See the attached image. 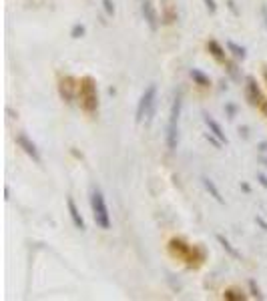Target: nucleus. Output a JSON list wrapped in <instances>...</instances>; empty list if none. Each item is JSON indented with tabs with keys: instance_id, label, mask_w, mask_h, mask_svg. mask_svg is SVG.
Masks as SVG:
<instances>
[{
	"instance_id": "a211bd4d",
	"label": "nucleus",
	"mask_w": 267,
	"mask_h": 301,
	"mask_svg": "<svg viewBox=\"0 0 267 301\" xmlns=\"http://www.w3.org/2000/svg\"><path fill=\"white\" fill-rule=\"evenodd\" d=\"M83 34H85V26H83V24H75L73 30H71V36H73V38H81Z\"/></svg>"
},
{
	"instance_id": "f257e3e1",
	"label": "nucleus",
	"mask_w": 267,
	"mask_h": 301,
	"mask_svg": "<svg viewBox=\"0 0 267 301\" xmlns=\"http://www.w3.org/2000/svg\"><path fill=\"white\" fill-rule=\"evenodd\" d=\"M90 207H92V217H94V223L100 227V229H109L111 227V215H109V207H106V201H104V195L98 187H92L90 189Z\"/></svg>"
},
{
	"instance_id": "9d476101",
	"label": "nucleus",
	"mask_w": 267,
	"mask_h": 301,
	"mask_svg": "<svg viewBox=\"0 0 267 301\" xmlns=\"http://www.w3.org/2000/svg\"><path fill=\"white\" fill-rule=\"evenodd\" d=\"M205 125L209 127V131L213 133V135H215L217 139H221L223 143H227V137H225V133H223V129H221V125L215 121V119H213V117H209V115H205Z\"/></svg>"
},
{
	"instance_id": "0eeeda50",
	"label": "nucleus",
	"mask_w": 267,
	"mask_h": 301,
	"mask_svg": "<svg viewBox=\"0 0 267 301\" xmlns=\"http://www.w3.org/2000/svg\"><path fill=\"white\" fill-rule=\"evenodd\" d=\"M59 90H61V96L71 103V100L75 98V92L79 90V84L73 76H63L61 82H59Z\"/></svg>"
},
{
	"instance_id": "20e7f679",
	"label": "nucleus",
	"mask_w": 267,
	"mask_h": 301,
	"mask_svg": "<svg viewBox=\"0 0 267 301\" xmlns=\"http://www.w3.org/2000/svg\"><path fill=\"white\" fill-rule=\"evenodd\" d=\"M79 94H81V105H83L85 111H89V113L96 111V107H98L96 84H94V80L90 76L81 78V82H79Z\"/></svg>"
},
{
	"instance_id": "9b49d317",
	"label": "nucleus",
	"mask_w": 267,
	"mask_h": 301,
	"mask_svg": "<svg viewBox=\"0 0 267 301\" xmlns=\"http://www.w3.org/2000/svg\"><path fill=\"white\" fill-rule=\"evenodd\" d=\"M67 205H69V215H71L75 227L83 231V229H85V221H83V217H81V213H79V209H77V205H75V201H73V199H67Z\"/></svg>"
},
{
	"instance_id": "f3484780",
	"label": "nucleus",
	"mask_w": 267,
	"mask_h": 301,
	"mask_svg": "<svg viewBox=\"0 0 267 301\" xmlns=\"http://www.w3.org/2000/svg\"><path fill=\"white\" fill-rule=\"evenodd\" d=\"M223 297H225V299H229V301H243V299H245V295H243V293H239V291H235V289L225 291V293H223Z\"/></svg>"
},
{
	"instance_id": "6e6552de",
	"label": "nucleus",
	"mask_w": 267,
	"mask_h": 301,
	"mask_svg": "<svg viewBox=\"0 0 267 301\" xmlns=\"http://www.w3.org/2000/svg\"><path fill=\"white\" fill-rule=\"evenodd\" d=\"M141 10H143V16H145L147 24L151 26V30H157V26H159V16H157V10H155V6H153L151 0H143Z\"/></svg>"
},
{
	"instance_id": "f8f14e48",
	"label": "nucleus",
	"mask_w": 267,
	"mask_h": 301,
	"mask_svg": "<svg viewBox=\"0 0 267 301\" xmlns=\"http://www.w3.org/2000/svg\"><path fill=\"white\" fill-rule=\"evenodd\" d=\"M201 181H203V187L207 189V193H209V195H211L213 199H215V201H217V203H223V197H221V193H219V189H217V185H215V183H213V181H211L209 177H203Z\"/></svg>"
},
{
	"instance_id": "423d86ee",
	"label": "nucleus",
	"mask_w": 267,
	"mask_h": 301,
	"mask_svg": "<svg viewBox=\"0 0 267 301\" xmlns=\"http://www.w3.org/2000/svg\"><path fill=\"white\" fill-rule=\"evenodd\" d=\"M16 143H18V147L24 150V153L32 159V161H36V163H40V155H38V149H36V145L24 135V133H18L16 135Z\"/></svg>"
},
{
	"instance_id": "f03ea898",
	"label": "nucleus",
	"mask_w": 267,
	"mask_h": 301,
	"mask_svg": "<svg viewBox=\"0 0 267 301\" xmlns=\"http://www.w3.org/2000/svg\"><path fill=\"white\" fill-rule=\"evenodd\" d=\"M181 107H183V96L181 92L175 94L173 105H171V115H169V125H167V147L169 150H175L179 145V117H181Z\"/></svg>"
},
{
	"instance_id": "39448f33",
	"label": "nucleus",
	"mask_w": 267,
	"mask_h": 301,
	"mask_svg": "<svg viewBox=\"0 0 267 301\" xmlns=\"http://www.w3.org/2000/svg\"><path fill=\"white\" fill-rule=\"evenodd\" d=\"M169 251H171V255L175 257H181V259H191V253H193V247L187 245L183 239H171L169 243Z\"/></svg>"
},
{
	"instance_id": "dca6fc26",
	"label": "nucleus",
	"mask_w": 267,
	"mask_h": 301,
	"mask_svg": "<svg viewBox=\"0 0 267 301\" xmlns=\"http://www.w3.org/2000/svg\"><path fill=\"white\" fill-rule=\"evenodd\" d=\"M217 241H219V243L223 245V249L227 251V253H229L231 257H239V253H237V251L233 249V245H231V243H229V241H227V239H225L223 235H217Z\"/></svg>"
},
{
	"instance_id": "412c9836",
	"label": "nucleus",
	"mask_w": 267,
	"mask_h": 301,
	"mask_svg": "<svg viewBox=\"0 0 267 301\" xmlns=\"http://www.w3.org/2000/svg\"><path fill=\"white\" fill-rule=\"evenodd\" d=\"M205 4H207V8H209V12H215V10H217L215 0H205Z\"/></svg>"
},
{
	"instance_id": "4be33fe9",
	"label": "nucleus",
	"mask_w": 267,
	"mask_h": 301,
	"mask_svg": "<svg viewBox=\"0 0 267 301\" xmlns=\"http://www.w3.org/2000/svg\"><path fill=\"white\" fill-rule=\"evenodd\" d=\"M257 179H259V183H261V185L267 189V175H257Z\"/></svg>"
},
{
	"instance_id": "7ed1b4c3",
	"label": "nucleus",
	"mask_w": 267,
	"mask_h": 301,
	"mask_svg": "<svg viewBox=\"0 0 267 301\" xmlns=\"http://www.w3.org/2000/svg\"><path fill=\"white\" fill-rule=\"evenodd\" d=\"M155 105H157V86L155 84H149L145 88V92L141 94V100H139V107H137V123H151L153 115H155Z\"/></svg>"
},
{
	"instance_id": "393cba45",
	"label": "nucleus",
	"mask_w": 267,
	"mask_h": 301,
	"mask_svg": "<svg viewBox=\"0 0 267 301\" xmlns=\"http://www.w3.org/2000/svg\"><path fill=\"white\" fill-rule=\"evenodd\" d=\"M257 223H259V225H261V227H263V229H265V231H267V223H265V221H263V219H261V217H257Z\"/></svg>"
},
{
	"instance_id": "5701e85b",
	"label": "nucleus",
	"mask_w": 267,
	"mask_h": 301,
	"mask_svg": "<svg viewBox=\"0 0 267 301\" xmlns=\"http://www.w3.org/2000/svg\"><path fill=\"white\" fill-rule=\"evenodd\" d=\"M259 109H261V111H263V115L267 117V100H265V98H263V103L259 105Z\"/></svg>"
},
{
	"instance_id": "4468645a",
	"label": "nucleus",
	"mask_w": 267,
	"mask_h": 301,
	"mask_svg": "<svg viewBox=\"0 0 267 301\" xmlns=\"http://www.w3.org/2000/svg\"><path fill=\"white\" fill-rule=\"evenodd\" d=\"M227 48H229V53H231L235 59H241V61H243V59L247 57L245 48H243V46H239V44H237V42H233V40H229V42H227Z\"/></svg>"
},
{
	"instance_id": "aec40b11",
	"label": "nucleus",
	"mask_w": 267,
	"mask_h": 301,
	"mask_svg": "<svg viewBox=\"0 0 267 301\" xmlns=\"http://www.w3.org/2000/svg\"><path fill=\"white\" fill-rule=\"evenodd\" d=\"M249 287H251V291H253V297H257V299H263V295L259 293V287L255 285V281H249Z\"/></svg>"
},
{
	"instance_id": "a878e982",
	"label": "nucleus",
	"mask_w": 267,
	"mask_h": 301,
	"mask_svg": "<svg viewBox=\"0 0 267 301\" xmlns=\"http://www.w3.org/2000/svg\"><path fill=\"white\" fill-rule=\"evenodd\" d=\"M265 80H267V71H265Z\"/></svg>"
},
{
	"instance_id": "2eb2a0df",
	"label": "nucleus",
	"mask_w": 267,
	"mask_h": 301,
	"mask_svg": "<svg viewBox=\"0 0 267 301\" xmlns=\"http://www.w3.org/2000/svg\"><path fill=\"white\" fill-rule=\"evenodd\" d=\"M191 78H193L199 86H209V84H211L209 76H207V75H203L199 69H191Z\"/></svg>"
},
{
	"instance_id": "ddd939ff",
	"label": "nucleus",
	"mask_w": 267,
	"mask_h": 301,
	"mask_svg": "<svg viewBox=\"0 0 267 301\" xmlns=\"http://www.w3.org/2000/svg\"><path fill=\"white\" fill-rule=\"evenodd\" d=\"M207 48H209V53L215 57L217 61H225V50H223V46H221L217 40H209V42H207Z\"/></svg>"
},
{
	"instance_id": "1a4fd4ad",
	"label": "nucleus",
	"mask_w": 267,
	"mask_h": 301,
	"mask_svg": "<svg viewBox=\"0 0 267 301\" xmlns=\"http://www.w3.org/2000/svg\"><path fill=\"white\" fill-rule=\"evenodd\" d=\"M247 98H249V103H251L253 107H259V105L263 103L261 90H259V86H257V82H255L253 76H247Z\"/></svg>"
},
{
	"instance_id": "b1692460",
	"label": "nucleus",
	"mask_w": 267,
	"mask_h": 301,
	"mask_svg": "<svg viewBox=\"0 0 267 301\" xmlns=\"http://www.w3.org/2000/svg\"><path fill=\"white\" fill-rule=\"evenodd\" d=\"M227 113H229V119H233V115H235V107H233V105H227Z\"/></svg>"
},
{
	"instance_id": "6ab92c4d",
	"label": "nucleus",
	"mask_w": 267,
	"mask_h": 301,
	"mask_svg": "<svg viewBox=\"0 0 267 301\" xmlns=\"http://www.w3.org/2000/svg\"><path fill=\"white\" fill-rule=\"evenodd\" d=\"M102 6H104V10H106V14H115V6H113V2L111 0H102Z\"/></svg>"
}]
</instances>
